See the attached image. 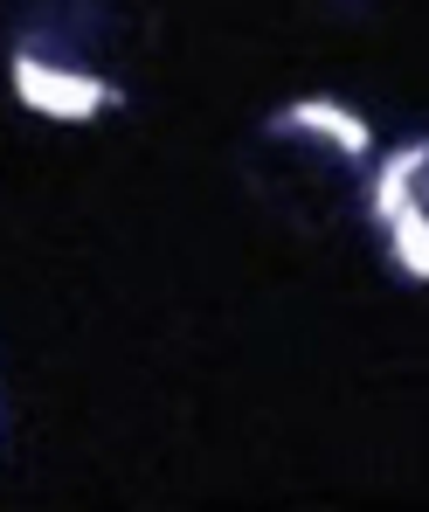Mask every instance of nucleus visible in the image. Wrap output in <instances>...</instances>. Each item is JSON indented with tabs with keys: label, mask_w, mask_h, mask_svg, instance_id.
Masks as SVG:
<instances>
[{
	"label": "nucleus",
	"mask_w": 429,
	"mask_h": 512,
	"mask_svg": "<svg viewBox=\"0 0 429 512\" xmlns=\"http://www.w3.org/2000/svg\"><path fill=\"white\" fill-rule=\"evenodd\" d=\"M132 0H0V63L21 111L90 125L132 97Z\"/></svg>",
	"instance_id": "1"
},
{
	"label": "nucleus",
	"mask_w": 429,
	"mask_h": 512,
	"mask_svg": "<svg viewBox=\"0 0 429 512\" xmlns=\"http://www.w3.org/2000/svg\"><path fill=\"white\" fill-rule=\"evenodd\" d=\"M374 167H381L374 125L333 97H298L250 132V187L298 236H333L340 222H367Z\"/></svg>",
	"instance_id": "2"
},
{
	"label": "nucleus",
	"mask_w": 429,
	"mask_h": 512,
	"mask_svg": "<svg viewBox=\"0 0 429 512\" xmlns=\"http://www.w3.org/2000/svg\"><path fill=\"white\" fill-rule=\"evenodd\" d=\"M367 229L388 256V270H402L409 284H429V132L381 153L374 194H367Z\"/></svg>",
	"instance_id": "3"
}]
</instances>
